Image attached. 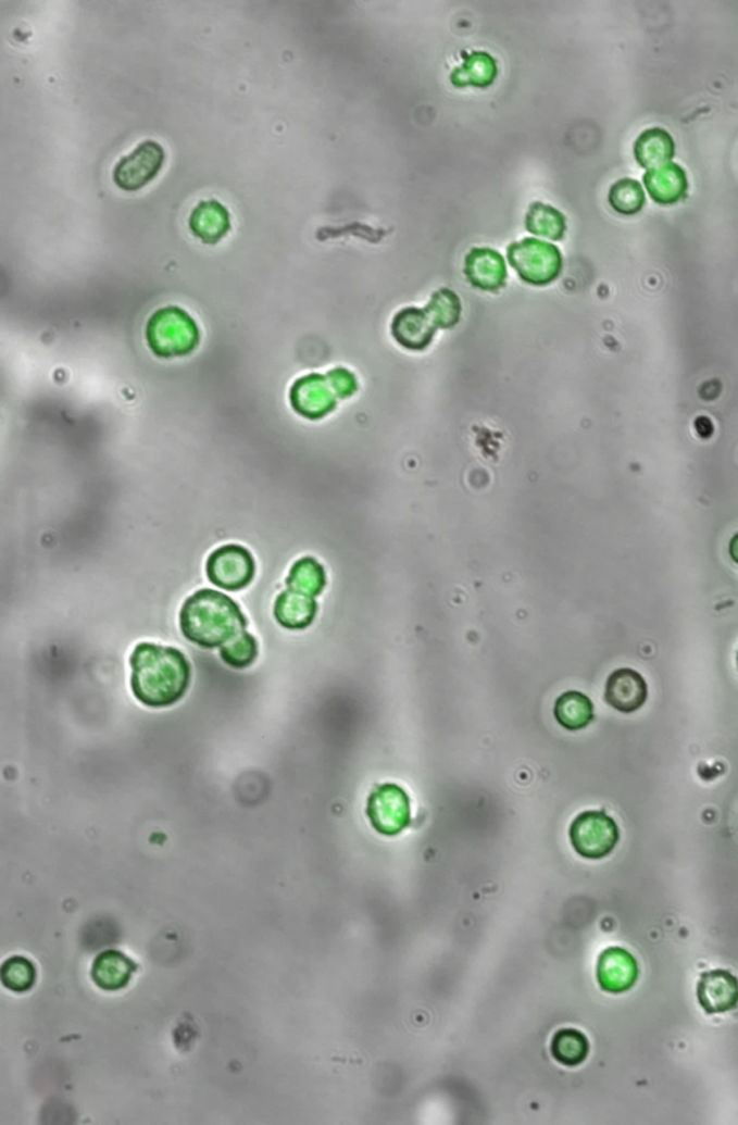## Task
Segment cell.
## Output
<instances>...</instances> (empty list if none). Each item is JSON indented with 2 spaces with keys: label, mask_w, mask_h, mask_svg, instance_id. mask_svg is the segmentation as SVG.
Listing matches in <instances>:
<instances>
[{
  "label": "cell",
  "mask_w": 738,
  "mask_h": 1125,
  "mask_svg": "<svg viewBox=\"0 0 738 1125\" xmlns=\"http://www.w3.org/2000/svg\"><path fill=\"white\" fill-rule=\"evenodd\" d=\"M551 1052L556 1061L567 1066L580 1065L589 1054V1042L580 1032L573 1029L560 1030L551 1043Z\"/></svg>",
  "instance_id": "44dd1931"
},
{
  "label": "cell",
  "mask_w": 738,
  "mask_h": 1125,
  "mask_svg": "<svg viewBox=\"0 0 738 1125\" xmlns=\"http://www.w3.org/2000/svg\"><path fill=\"white\" fill-rule=\"evenodd\" d=\"M556 722L564 729L580 730L589 726L595 717L593 703L589 697L578 691H567L555 701Z\"/></svg>",
  "instance_id": "e0dca14e"
},
{
  "label": "cell",
  "mask_w": 738,
  "mask_h": 1125,
  "mask_svg": "<svg viewBox=\"0 0 738 1125\" xmlns=\"http://www.w3.org/2000/svg\"><path fill=\"white\" fill-rule=\"evenodd\" d=\"M180 628L189 641L203 648L227 646L245 633L246 620L240 608L215 590H200L185 602Z\"/></svg>",
  "instance_id": "7a4b0ae2"
},
{
  "label": "cell",
  "mask_w": 738,
  "mask_h": 1125,
  "mask_svg": "<svg viewBox=\"0 0 738 1125\" xmlns=\"http://www.w3.org/2000/svg\"><path fill=\"white\" fill-rule=\"evenodd\" d=\"M466 271L473 284L484 289L499 288L505 279V264L492 250H473Z\"/></svg>",
  "instance_id": "ac0fdd59"
},
{
  "label": "cell",
  "mask_w": 738,
  "mask_h": 1125,
  "mask_svg": "<svg viewBox=\"0 0 738 1125\" xmlns=\"http://www.w3.org/2000/svg\"><path fill=\"white\" fill-rule=\"evenodd\" d=\"M428 312H430L436 325H452L458 321V299L448 290L437 293L435 299L431 300L430 307H428Z\"/></svg>",
  "instance_id": "484cf974"
},
{
  "label": "cell",
  "mask_w": 738,
  "mask_h": 1125,
  "mask_svg": "<svg viewBox=\"0 0 738 1125\" xmlns=\"http://www.w3.org/2000/svg\"><path fill=\"white\" fill-rule=\"evenodd\" d=\"M697 996L706 1014L730 1012L738 1004V979L726 970L706 972L698 983Z\"/></svg>",
  "instance_id": "30bf717a"
},
{
  "label": "cell",
  "mask_w": 738,
  "mask_h": 1125,
  "mask_svg": "<svg viewBox=\"0 0 738 1125\" xmlns=\"http://www.w3.org/2000/svg\"><path fill=\"white\" fill-rule=\"evenodd\" d=\"M148 341L158 355L188 354L197 346L198 328L192 317L183 309H161L149 321Z\"/></svg>",
  "instance_id": "3957f363"
},
{
  "label": "cell",
  "mask_w": 738,
  "mask_h": 1125,
  "mask_svg": "<svg viewBox=\"0 0 738 1125\" xmlns=\"http://www.w3.org/2000/svg\"><path fill=\"white\" fill-rule=\"evenodd\" d=\"M330 384H333L336 395L348 396L349 392L355 388V382L351 374L343 372V370H336L328 375Z\"/></svg>",
  "instance_id": "83f0119b"
},
{
  "label": "cell",
  "mask_w": 738,
  "mask_h": 1125,
  "mask_svg": "<svg viewBox=\"0 0 738 1125\" xmlns=\"http://www.w3.org/2000/svg\"><path fill=\"white\" fill-rule=\"evenodd\" d=\"M495 73L497 70H495L492 59L486 54H473L467 60L465 67L453 74V83L456 86H466V84L486 86V84L492 83Z\"/></svg>",
  "instance_id": "603a6c76"
},
{
  "label": "cell",
  "mask_w": 738,
  "mask_h": 1125,
  "mask_svg": "<svg viewBox=\"0 0 738 1125\" xmlns=\"http://www.w3.org/2000/svg\"><path fill=\"white\" fill-rule=\"evenodd\" d=\"M510 259L523 279L537 285L555 279L561 268L559 250L539 240H525L512 246Z\"/></svg>",
  "instance_id": "5b68a950"
},
{
  "label": "cell",
  "mask_w": 738,
  "mask_h": 1125,
  "mask_svg": "<svg viewBox=\"0 0 738 1125\" xmlns=\"http://www.w3.org/2000/svg\"><path fill=\"white\" fill-rule=\"evenodd\" d=\"M598 978L604 991H627L638 978V964L634 955L622 948H609L600 957Z\"/></svg>",
  "instance_id": "7c38bea8"
},
{
  "label": "cell",
  "mask_w": 738,
  "mask_h": 1125,
  "mask_svg": "<svg viewBox=\"0 0 738 1125\" xmlns=\"http://www.w3.org/2000/svg\"><path fill=\"white\" fill-rule=\"evenodd\" d=\"M258 657V643L250 634L242 633L221 648V659L234 668H246Z\"/></svg>",
  "instance_id": "cb8c5ba5"
},
{
  "label": "cell",
  "mask_w": 738,
  "mask_h": 1125,
  "mask_svg": "<svg viewBox=\"0 0 738 1125\" xmlns=\"http://www.w3.org/2000/svg\"><path fill=\"white\" fill-rule=\"evenodd\" d=\"M737 664H738V654H737Z\"/></svg>",
  "instance_id": "f546056e"
},
{
  "label": "cell",
  "mask_w": 738,
  "mask_h": 1125,
  "mask_svg": "<svg viewBox=\"0 0 738 1125\" xmlns=\"http://www.w3.org/2000/svg\"><path fill=\"white\" fill-rule=\"evenodd\" d=\"M730 555H731V559L735 560V562L738 564V533L736 534L735 537L731 538V541H730Z\"/></svg>",
  "instance_id": "f1b7e54d"
},
{
  "label": "cell",
  "mask_w": 738,
  "mask_h": 1125,
  "mask_svg": "<svg viewBox=\"0 0 738 1125\" xmlns=\"http://www.w3.org/2000/svg\"><path fill=\"white\" fill-rule=\"evenodd\" d=\"M610 205L623 215H635L643 209L647 197L638 180L621 179L610 189Z\"/></svg>",
  "instance_id": "7402d4cb"
},
{
  "label": "cell",
  "mask_w": 738,
  "mask_h": 1125,
  "mask_svg": "<svg viewBox=\"0 0 738 1125\" xmlns=\"http://www.w3.org/2000/svg\"><path fill=\"white\" fill-rule=\"evenodd\" d=\"M287 586L293 592L307 595V597L311 598L316 597L325 586L324 568L313 559L300 560L291 568Z\"/></svg>",
  "instance_id": "ffe728a7"
},
{
  "label": "cell",
  "mask_w": 738,
  "mask_h": 1125,
  "mask_svg": "<svg viewBox=\"0 0 738 1125\" xmlns=\"http://www.w3.org/2000/svg\"><path fill=\"white\" fill-rule=\"evenodd\" d=\"M254 560L240 546H224L212 553L207 564L212 584L227 590H240L253 580Z\"/></svg>",
  "instance_id": "8992f818"
},
{
  "label": "cell",
  "mask_w": 738,
  "mask_h": 1125,
  "mask_svg": "<svg viewBox=\"0 0 738 1125\" xmlns=\"http://www.w3.org/2000/svg\"><path fill=\"white\" fill-rule=\"evenodd\" d=\"M368 817L374 828L386 836L403 832L410 823V801L397 785H381L371 793Z\"/></svg>",
  "instance_id": "52a82bcc"
},
{
  "label": "cell",
  "mask_w": 738,
  "mask_h": 1125,
  "mask_svg": "<svg viewBox=\"0 0 738 1125\" xmlns=\"http://www.w3.org/2000/svg\"><path fill=\"white\" fill-rule=\"evenodd\" d=\"M165 162V152L157 142H143L129 157L123 158L116 170L114 180L117 187L135 192L148 185L159 174Z\"/></svg>",
  "instance_id": "ba28073f"
},
{
  "label": "cell",
  "mask_w": 738,
  "mask_h": 1125,
  "mask_svg": "<svg viewBox=\"0 0 738 1125\" xmlns=\"http://www.w3.org/2000/svg\"><path fill=\"white\" fill-rule=\"evenodd\" d=\"M316 613L315 600L307 595L287 590L276 602V617L283 626L290 629L307 628Z\"/></svg>",
  "instance_id": "d6986e66"
},
{
  "label": "cell",
  "mask_w": 738,
  "mask_h": 1125,
  "mask_svg": "<svg viewBox=\"0 0 738 1125\" xmlns=\"http://www.w3.org/2000/svg\"><path fill=\"white\" fill-rule=\"evenodd\" d=\"M570 838L578 854L598 860L612 853L616 847L618 828L614 820L602 811H586L574 820Z\"/></svg>",
  "instance_id": "277c9868"
},
{
  "label": "cell",
  "mask_w": 738,
  "mask_h": 1125,
  "mask_svg": "<svg viewBox=\"0 0 738 1125\" xmlns=\"http://www.w3.org/2000/svg\"><path fill=\"white\" fill-rule=\"evenodd\" d=\"M132 690L149 708H170L183 699L191 682V668L175 648L140 643L130 659Z\"/></svg>",
  "instance_id": "6da1fadb"
},
{
  "label": "cell",
  "mask_w": 738,
  "mask_h": 1125,
  "mask_svg": "<svg viewBox=\"0 0 738 1125\" xmlns=\"http://www.w3.org/2000/svg\"><path fill=\"white\" fill-rule=\"evenodd\" d=\"M643 183L652 200L661 205L676 204L687 196V175L683 167L674 162L648 171L643 176Z\"/></svg>",
  "instance_id": "4fadbf2b"
},
{
  "label": "cell",
  "mask_w": 738,
  "mask_h": 1125,
  "mask_svg": "<svg viewBox=\"0 0 738 1125\" xmlns=\"http://www.w3.org/2000/svg\"><path fill=\"white\" fill-rule=\"evenodd\" d=\"M189 225L192 233L208 245L218 242L232 227L228 211L215 201L201 202L193 210Z\"/></svg>",
  "instance_id": "5bb4252c"
},
{
  "label": "cell",
  "mask_w": 738,
  "mask_h": 1125,
  "mask_svg": "<svg viewBox=\"0 0 738 1125\" xmlns=\"http://www.w3.org/2000/svg\"><path fill=\"white\" fill-rule=\"evenodd\" d=\"M435 320L430 312L406 309L396 317L395 335L409 348L426 347L435 334Z\"/></svg>",
  "instance_id": "2e32d148"
},
{
  "label": "cell",
  "mask_w": 738,
  "mask_h": 1125,
  "mask_svg": "<svg viewBox=\"0 0 738 1125\" xmlns=\"http://www.w3.org/2000/svg\"><path fill=\"white\" fill-rule=\"evenodd\" d=\"M605 703L617 712H638L648 700V684L643 675L631 668H618L609 675L604 691Z\"/></svg>",
  "instance_id": "9c48e42d"
},
{
  "label": "cell",
  "mask_w": 738,
  "mask_h": 1125,
  "mask_svg": "<svg viewBox=\"0 0 738 1125\" xmlns=\"http://www.w3.org/2000/svg\"><path fill=\"white\" fill-rule=\"evenodd\" d=\"M112 960L113 968H110L112 965H110L108 957L101 959L103 965H97V979H103V986H109L110 982H113V986H117L118 979L129 977L125 961L117 955H112Z\"/></svg>",
  "instance_id": "4316f807"
},
{
  "label": "cell",
  "mask_w": 738,
  "mask_h": 1125,
  "mask_svg": "<svg viewBox=\"0 0 738 1125\" xmlns=\"http://www.w3.org/2000/svg\"><path fill=\"white\" fill-rule=\"evenodd\" d=\"M334 387L329 378L321 375H309L299 379L291 390V403L303 416L321 417L334 408Z\"/></svg>",
  "instance_id": "8fae6325"
},
{
  "label": "cell",
  "mask_w": 738,
  "mask_h": 1125,
  "mask_svg": "<svg viewBox=\"0 0 738 1125\" xmlns=\"http://www.w3.org/2000/svg\"><path fill=\"white\" fill-rule=\"evenodd\" d=\"M675 154L674 139L668 132L649 129L635 143V157L639 165L651 171L670 163Z\"/></svg>",
  "instance_id": "9a60e30c"
},
{
  "label": "cell",
  "mask_w": 738,
  "mask_h": 1125,
  "mask_svg": "<svg viewBox=\"0 0 738 1125\" xmlns=\"http://www.w3.org/2000/svg\"><path fill=\"white\" fill-rule=\"evenodd\" d=\"M528 228L529 232L538 234V236L548 238H560L564 233V218L563 215L556 213L555 210L550 207H543L537 204L533 207L531 213L528 215Z\"/></svg>",
  "instance_id": "d4e9b609"
}]
</instances>
